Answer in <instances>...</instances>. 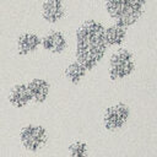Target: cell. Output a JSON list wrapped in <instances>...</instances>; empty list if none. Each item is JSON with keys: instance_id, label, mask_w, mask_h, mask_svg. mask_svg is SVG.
Returning <instances> with one entry per match:
<instances>
[{"instance_id": "1", "label": "cell", "mask_w": 157, "mask_h": 157, "mask_svg": "<svg viewBox=\"0 0 157 157\" xmlns=\"http://www.w3.org/2000/svg\"><path fill=\"white\" fill-rule=\"evenodd\" d=\"M104 28L101 22L87 20L76 31V60L87 71L94 69L107 53Z\"/></svg>"}, {"instance_id": "2", "label": "cell", "mask_w": 157, "mask_h": 157, "mask_svg": "<svg viewBox=\"0 0 157 157\" xmlns=\"http://www.w3.org/2000/svg\"><path fill=\"white\" fill-rule=\"evenodd\" d=\"M108 15L125 27L134 25L144 13L146 0H104Z\"/></svg>"}, {"instance_id": "3", "label": "cell", "mask_w": 157, "mask_h": 157, "mask_svg": "<svg viewBox=\"0 0 157 157\" xmlns=\"http://www.w3.org/2000/svg\"><path fill=\"white\" fill-rule=\"evenodd\" d=\"M48 131L40 124L29 123L21 128L18 132V140L21 146L32 153L40 151L48 142Z\"/></svg>"}, {"instance_id": "4", "label": "cell", "mask_w": 157, "mask_h": 157, "mask_svg": "<svg viewBox=\"0 0 157 157\" xmlns=\"http://www.w3.org/2000/svg\"><path fill=\"white\" fill-rule=\"evenodd\" d=\"M136 69L134 55L128 49H118L115 50L110 59L108 66V74L110 80L118 81L129 77Z\"/></svg>"}, {"instance_id": "5", "label": "cell", "mask_w": 157, "mask_h": 157, "mask_svg": "<svg viewBox=\"0 0 157 157\" xmlns=\"http://www.w3.org/2000/svg\"><path fill=\"white\" fill-rule=\"evenodd\" d=\"M130 108L128 104L119 102L108 107L103 114V125L108 131L120 130L130 118Z\"/></svg>"}, {"instance_id": "6", "label": "cell", "mask_w": 157, "mask_h": 157, "mask_svg": "<svg viewBox=\"0 0 157 157\" xmlns=\"http://www.w3.org/2000/svg\"><path fill=\"white\" fill-rule=\"evenodd\" d=\"M40 47L50 54H61L67 47V40L61 32L50 31L40 37Z\"/></svg>"}, {"instance_id": "7", "label": "cell", "mask_w": 157, "mask_h": 157, "mask_svg": "<svg viewBox=\"0 0 157 157\" xmlns=\"http://www.w3.org/2000/svg\"><path fill=\"white\" fill-rule=\"evenodd\" d=\"M7 102L11 104V107L16 109L26 108L32 102V97L27 87V83L25 82L15 83L7 93Z\"/></svg>"}, {"instance_id": "8", "label": "cell", "mask_w": 157, "mask_h": 157, "mask_svg": "<svg viewBox=\"0 0 157 157\" xmlns=\"http://www.w3.org/2000/svg\"><path fill=\"white\" fill-rule=\"evenodd\" d=\"M65 15L64 0H44L42 2V17L49 25H55Z\"/></svg>"}, {"instance_id": "9", "label": "cell", "mask_w": 157, "mask_h": 157, "mask_svg": "<svg viewBox=\"0 0 157 157\" xmlns=\"http://www.w3.org/2000/svg\"><path fill=\"white\" fill-rule=\"evenodd\" d=\"M40 47V37L36 32H23L16 39V50L20 55L33 54Z\"/></svg>"}, {"instance_id": "10", "label": "cell", "mask_w": 157, "mask_h": 157, "mask_svg": "<svg viewBox=\"0 0 157 157\" xmlns=\"http://www.w3.org/2000/svg\"><path fill=\"white\" fill-rule=\"evenodd\" d=\"M27 87L29 90L32 102L40 104L44 103L50 93V83L42 77H34L27 82Z\"/></svg>"}, {"instance_id": "11", "label": "cell", "mask_w": 157, "mask_h": 157, "mask_svg": "<svg viewBox=\"0 0 157 157\" xmlns=\"http://www.w3.org/2000/svg\"><path fill=\"white\" fill-rule=\"evenodd\" d=\"M126 29L128 27L120 23H113L104 28V39L107 47H117L121 45L126 39Z\"/></svg>"}, {"instance_id": "12", "label": "cell", "mask_w": 157, "mask_h": 157, "mask_svg": "<svg viewBox=\"0 0 157 157\" xmlns=\"http://www.w3.org/2000/svg\"><path fill=\"white\" fill-rule=\"evenodd\" d=\"M87 70L85 69V66L82 64H80L77 60H74L72 63H70L66 69H65V77L66 80L72 83V85H77L81 82V80L86 76Z\"/></svg>"}, {"instance_id": "13", "label": "cell", "mask_w": 157, "mask_h": 157, "mask_svg": "<svg viewBox=\"0 0 157 157\" xmlns=\"http://www.w3.org/2000/svg\"><path fill=\"white\" fill-rule=\"evenodd\" d=\"M70 157H88V145L85 141H74L69 145Z\"/></svg>"}]
</instances>
